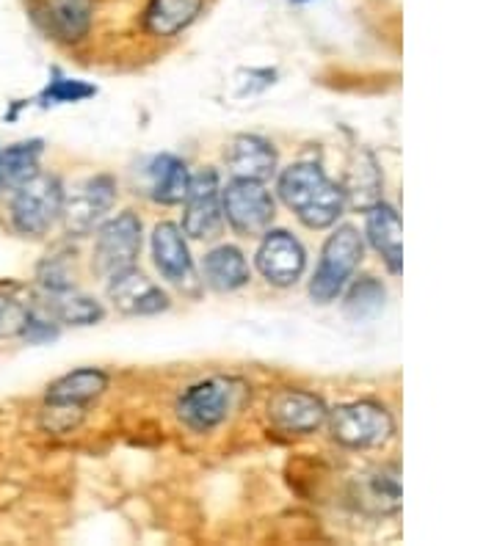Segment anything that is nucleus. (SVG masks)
<instances>
[{
	"label": "nucleus",
	"mask_w": 497,
	"mask_h": 546,
	"mask_svg": "<svg viewBox=\"0 0 497 546\" xmlns=\"http://www.w3.org/2000/svg\"><path fill=\"white\" fill-rule=\"evenodd\" d=\"M282 202L299 216L304 227L324 229L335 224L346 205V191L326 177L315 163H296L279 177Z\"/></svg>",
	"instance_id": "1"
},
{
	"label": "nucleus",
	"mask_w": 497,
	"mask_h": 546,
	"mask_svg": "<svg viewBox=\"0 0 497 546\" xmlns=\"http://www.w3.org/2000/svg\"><path fill=\"white\" fill-rule=\"evenodd\" d=\"M61 210H64L61 182L50 174L36 171L34 177H28L14 194L12 221L17 232L39 238L61 218Z\"/></svg>",
	"instance_id": "2"
},
{
	"label": "nucleus",
	"mask_w": 497,
	"mask_h": 546,
	"mask_svg": "<svg viewBox=\"0 0 497 546\" xmlns=\"http://www.w3.org/2000/svg\"><path fill=\"white\" fill-rule=\"evenodd\" d=\"M362 238L354 227H340L326 240L324 251H321V262L315 271L313 282H310V296L318 304H329L340 296V290L346 287L351 273L357 271L362 262Z\"/></svg>",
	"instance_id": "3"
},
{
	"label": "nucleus",
	"mask_w": 497,
	"mask_h": 546,
	"mask_svg": "<svg viewBox=\"0 0 497 546\" xmlns=\"http://www.w3.org/2000/svg\"><path fill=\"white\" fill-rule=\"evenodd\" d=\"M393 417L379 403H348L332 414V433L346 447H379L393 436Z\"/></svg>",
	"instance_id": "4"
},
{
	"label": "nucleus",
	"mask_w": 497,
	"mask_h": 546,
	"mask_svg": "<svg viewBox=\"0 0 497 546\" xmlns=\"http://www.w3.org/2000/svg\"><path fill=\"white\" fill-rule=\"evenodd\" d=\"M141 251V221L133 213H119L108 221L94 243V271L111 279L114 273L133 268Z\"/></svg>",
	"instance_id": "5"
},
{
	"label": "nucleus",
	"mask_w": 497,
	"mask_h": 546,
	"mask_svg": "<svg viewBox=\"0 0 497 546\" xmlns=\"http://www.w3.org/2000/svg\"><path fill=\"white\" fill-rule=\"evenodd\" d=\"M224 213L238 235H263L274 221V199L263 182L232 180L224 191Z\"/></svg>",
	"instance_id": "6"
},
{
	"label": "nucleus",
	"mask_w": 497,
	"mask_h": 546,
	"mask_svg": "<svg viewBox=\"0 0 497 546\" xmlns=\"http://www.w3.org/2000/svg\"><path fill=\"white\" fill-rule=\"evenodd\" d=\"M185 235L197 240H213L221 232V196H219V177L216 171H199L197 177L188 182L185 194Z\"/></svg>",
	"instance_id": "7"
},
{
	"label": "nucleus",
	"mask_w": 497,
	"mask_h": 546,
	"mask_svg": "<svg viewBox=\"0 0 497 546\" xmlns=\"http://www.w3.org/2000/svg\"><path fill=\"white\" fill-rule=\"evenodd\" d=\"M232 395H235L232 381L213 378V381L197 384V387L188 389L183 400L177 403L180 420L194 431H210L230 414Z\"/></svg>",
	"instance_id": "8"
},
{
	"label": "nucleus",
	"mask_w": 497,
	"mask_h": 546,
	"mask_svg": "<svg viewBox=\"0 0 497 546\" xmlns=\"http://www.w3.org/2000/svg\"><path fill=\"white\" fill-rule=\"evenodd\" d=\"M114 199L116 185L111 177H94V180L83 182L61 210V216L67 218V229L72 235H89L108 216Z\"/></svg>",
	"instance_id": "9"
},
{
	"label": "nucleus",
	"mask_w": 497,
	"mask_h": 546,
	"mask_svg": "<svg viewBox=\"0 0 497 546\" xmlns=\"http://www.w3.org/2000/svg\"><path fill=\"white\" fill-rule=\"evenodd\" d=\"M108 298L125 315H155L169 307V296L136 268H125L111 276Z\"/></svg>",
	"instance_id": "10"
},
{
	"label": "nucleus",
	"mask_w": 497,
	"mask_h": 546,
	"mask_svg": "<svg viewBox=\"0 0 497 546\" xmlns=\"http://www.w3.org/2000/svg\"><path fill=\"white\" fill-rule=\"evenodd\" d=\"M304 262L307 257L301 243L288 232H271L257 251V268L277 287L296 285L304 271Z\"/></svg>",
	"instance_id": "11"
},
{
	"label": "nucleus",
	"mask_w": 497,
	"mask_h": 546,
	"mask_svg": "<svg viewBox=\"0 0 497 546\" xmlns=\"http://www.w3.org/2000/svg\"><path fill=\"white\" fill-rule=\"evenodd\" d=\"M268 417L282 433H310L326 422V406L310 392L285 389L268 403Z\"/></svg>",
	"instance_id": "12"
},
{
	"label": "nucleus",
	"mask_w": 497,
	"mask_h": 546,
	"mask_svg": "<svg viewBox=\"0 0 497 546\" xmlns=\"http://www.w3.org/2000/svg\"><path fill=\"white\" fill-rule=\"evenodd\" d=\"M152 257L158 271L174 282V285H185L194 279V265H191V254L185 246V238L174 224H158L155 235H152Z\"/></svg>",
	"instance_id": "13"
},
{
	"label": "nucleus",
	"mask_w": 497,
	"mask_h": 546,
	"mask_svg": "<svg viewBox=\"0 0 497 546\" xmlns=\"http://www.w3.org/2000/svg\"><path fill=\"white\" fill-rule=\"evenodd\" d=\"M227 166L235 180L263 182L277 169V152L263 138L238 136L227 152Z\"/></svg>",
	"instance_id": "14"
},
{
	"label": "nucleus",
	"mask_w": 497,
	"mask_h": 546,
	"mask_svg": "<svg viewBox=\"0 0 497 546\" xmlns=\"http://www.w3.org/2000/svg\"><path fill=\"white\" fill-rule=\"evenodd\" d=\"M368 238L376 246V251L382 254L387 268L393 273H401L404 268V246H401V218L390 205L370 207L368 213Z\"/></svg>",
	"instance_id": "15"
},
{
	"label": "nucleus",
	"mask_w": 497,
	"mask_h": 546,
	"mask_svg": "<svg viewBox=\"0 0 497 546\" xmlns=\"http://www.w3.org/2000/svg\"><path fill=\"white\" fill-rule=\"evenodd\" d=\"M108 387V378L100 370H75L70 376L58 378L53 387L47 389V403L53 406H78L83 409L89 400L103 395Z\"/></svg>",
	"instance_id": "16"
},
{
	"label": "nucleus",
	"mask_w": 497,
	"mask_h": 546,
	"mask_svg": "<svg viewBox=\"0 0 497 546\" xmlns=\"http://www.w3.org/2000/svg\"><path fill=\"white\" fill-rule=\"evenodd\" d=\"M205 279L213 290L232 293L249 282V265L235 246H221L205 257Z\"/></svg>",
	"instance_id": "17"
},
{
	"label": "nucleus",
	"mask_w": 497,
	"mask_h": 546,
	"mask_svg": "<svg viewBox=\"0 0 497 546\" xmlns=\"http://www.w3.org/2000/svg\"><path fill=\"white\" fill-rule=\"evenodd\" d=\"M188 169L183 160L172 158V155H161L152 160L150 166V191L155 202L161 205H177L183 202L188 194Z\"/></svg>",
	"instance_id": "18"
},
{
	"label": "nucleus",
	"mask_w": 497,
	"mask_h": 546,
	"mask_svg": "<svg viewBox=\"0 0 497 546\" xmlns=\"http://www.w3.org/2000/svg\"><path fill=\"white\" fill-rule=\"evenodd\" d=\"M202 0H152L147 28L155 36H174L197 20Z\"/></svg>",
	"instance_id": "19"
},
{
	"label": "nucleus",
	"mask_w": 497,
	"mask_h": 546,
	"mask_svg": "<svg viewBox=\"0 0 497 546\" xmlns=\"http://www.w3.org/2000/svg\"><path fill=\"white\" fill-rule=\"evenodd\" d=\"M47 20L61 39L75 42L92 25V0H47Z\"/></svg>",
	"instance_id": "20"
},
{
	"label": "nucleus",
	"mask_w": 497,
	"mask_h": 546,
	"mask_svg": "<svg viewBox=\"0 0 497 546\" xmlns=\"http://www.w3.org/2000/svg\"><path fill=\"white\" fill-rule=\"evenodd\" d=\"M39 155H42L39 141L17 144V147L0 152V194L17 191L28 177H34L36 166H39Z\"/></svg>",
	"instance_id": "21"
},
{
	"label": "nucleus",
	"mask_w": 497,
	"mask_h": 546,
	"mask_svg": "<svg viewBox=\"0 0 497 546\" xmlns=\"http://www.w3.org/2000/svg\"><path fill=\"white\" fill-rule=\"evenodd\" d=\"M384 298H387V290L379 279H373V276H365V279H359L357 285L348 290L346 301H343V312H346L348 318L357 320H370L376 318L384 307Z\"/></svg>",
	"instance_id": "22"
},
{
	"label": "nucleus",
	"mask_w": 497,
	"mask_h": 546,
	"mask_svg": "<svg viewBox=\"0 0 497 546\" xmlns=\"http://www.w3.org/2000/svg\"><path fill=\"white\" fill-rule=\"evenodd\" d=\"M50 315L61 323L89 326L94 320L103 318V309L100 304H94L92 298L75 296L72 290H61V293H50Z\"/></svg>",
	"instance_id": "23"
},
{
	"label": "nucleus",
	"mask_w": 497,
	"mask_h": 546,
	"mask_svg": "<svg viewBox=\"0 0 497 546\" xmlns=\"http://www.w3.org/2000/svg\"><path fill=\"white\" fill-rule=\"evenodd\" d=\"M97 89L83 83V80H67V78H56L50 80V86L42 91V105H56V103H81L86 97H94Z\"/></svg>",
	"instance_id": "24"
},
{
	"label": "nucleus",
	"mask_w": 497,
	"mask_h": 546,
	"mask_svg": "<svg viewBox=\"0 0 497 546\" xmlns=\"http://www.w3.org/2000/svg\"><path fill=\"white\" fill-rule=\"evenodd\" d=\"M28 312L23 301H17L12 296H0V340L23 334L25 323H28Z\"/></svg>",
	"instance_id": "25"
},
{
	"label": "nucleus",
	"mask_w": 497,
	"mask_h": 546,
	"mask_svg": "<svg viewBox=\"0 0 497 546\" xmlns=\"http://www.w3.org/2000/svg\"><path fill=\"white\" fill-rule=\"evenodd\" d=\"M296 3H304V0H296Z\"/></svg>",
	"instance_id": "26"
}]
</instances>
